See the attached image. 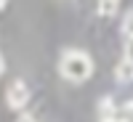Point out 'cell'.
<instances>
[{
  "instance_id": "8",
  "label": "cell",
  "mask_w": 133,
  "mask_h": 122,
  "mask_svg": "<svg viewBox=\"0 0 133 122\" xmlns=\"http://www.w3.org/2000/svg\"><path fill=\"white\" fill-rule=\"evenodd\" d=\"M125 59L133 61V40H125Z\"/></svg>"
},
{
  "instance_id": "1",
  "label": "cell",
  "mask_w": 133,
  "mask_h": 122,
  "mask_svg": "<svg viewBox=\"0 0 133 122\" xmlns=\"http://www.w3.org/2000/svg\"><path fill=\"white\" fill-rule=\"evenodd\" d=\"M59 72L69 82H85L93 74V61L83 51H64L61 61H59Z\"/></svg>"
},
{
  "instance_id": "5",
  "label": "cell",
  "mask_w": 133,
  "mask_h": 122,
  "mask_svg": "<svg viewBox=\"0 0 133 122\" xmlns=\"http://www.w3.org/2000/svg\"><path fill=\"white\" fill-rule=\"evenodd\" d=\"M98 112H101V119L104 117H112L115 114V101H112V98H101V104H98Z\"/></svg>"
},
{
  "instance_id": "11",
  "label": "cell",
  "mask_w": 133,
  "mask_h": 122,
  "mask_svg": "<svg viewBox=\"0 0 133 122\" xmlns=\"http://www.w3.org/2000/svg\"><path fill=\"white\" fill-rule=\"evenodd\" d=\"M128 114H133V101H130V104H128Z\"/></svg>"
},
{
  "instance_id": "3",
  "label": "cell",
  "mask_w": 133,
  "mask_h": 122,
  "mask_svg": "<svg viewBox=\"0 0 133 122\" xmlns=\"http://www.w3.org/2000/svg\"><path fill=\"white\" fill-rule=\"evenodd\" d=\"M115 77H117V82H133V61L120 59L115 66Z\"/></svg>"
},
{
  "instance_id": "4",
  "label": "cell",
  "mask_w": 133,
  "mask_h": 122,
  "mask_svg": "<svg viewBox=\"0 0 133 122\" xmlns=\"http://www.w3.org/2000/svg\"><path fill=\"white\" fill-rule=\"evenodd\" d=\"M117 8H120V0H98V13L101 16H115L117 13Z\"/></svg>"
},
{
  "instance_id": "2",
  "label": "cell",
  "mask_w": 133,
  "mask_h": 122,
  "mask_svg": "<svg viewBox=\"0 0 133 122\" xmlns=\"http://www.w3.org/2000/svg\"><path fill=\"white\" fill-rule=\"evenodd\" d=\"M5 101H8L11 109L21 112V109L27 106V101H29V88H27V82L24 80H14V82L5 88Z\"/></svg>"
},
{
  "instance_id": "9",
  "label": "cell",
  "mask_w": 133,
  "mask_h": 122,
  "mask_svg": "<svg viewBox=\"0 0 133 122\" xmlns=\"http://www.w3.org/2000/svg\"><path fill=\"white\" fill-rule=\"evenodd\" d=\"M16 122H37L35 117H32V114H19V119Z\"/></svg>"
},
{
  "instance_id": "7",
  "label": "cell",
  "mask_w": 133,
  "mask_h": 122,
  "mask_svg": "<svg viewBox=\"0 0 133 122\" xmlns=\"http://www.w3.org/2000/svg\"><path fill=\"white\" fill-rule=\"evenodd\" d=\"M101 122H130L128 117H120V114H112V117H104Z\"/></svg>"
},
{
  "instance_id": "12",
  "label": "cell",
  "mask_w": 133,
  "mask_h": 122,
  "mask_svg": "<svg viewBox=\"0 0 133 122\" xmlns=\"http://www.w3.org/2000/svg\"><path fill=\"white\" fill-rule=\"evenodd\" d=\"M5 3H8V0H0V8H5Z\"/></svg>"
},
{
  "instance_id": "10",
  "label": "cell",
  "mask_w": 133,
  "mask_h": 122,
  "mask_svg": "<svg viewBox=\"0 0 133 122\" xmlns=\"http://www.w3.org/2000/svg\"><path fill=\"white\" fill-rule=\"evenodd\" d=\"M3 72H5V59L0 56V77H3Z\"/></svg>"
},
{
  "instance_id": "6",
  "label": "cell",
  "mask_w": 133,
  "mask_h": 122,
  "mask_svg": "<svg viewBox=\"0 0 133 122\" xmlns=\"http://www.w3.org/2000/svg\"><path fill=\"white\" fill-rule=\"evenodd\" d=\"M123 35H125V40H133V11H128L123 19Z\"/></svg>"
}]
</instances>
